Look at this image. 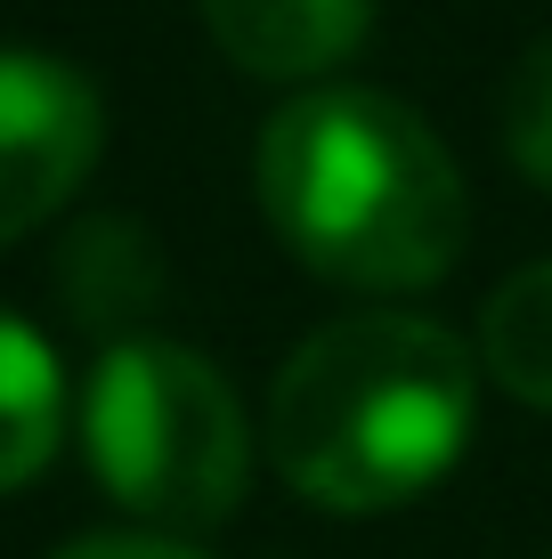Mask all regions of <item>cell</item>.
Listing matches in <instances>:
<instances>
[{"mask_svg":"<svg viewBox=\"0 0 552 559\" xmlns=\"http://www.w3.org/2000/svg\"><path fill=\"white\" fill-rule=\"evenodd\" d=\"M260 211L309 276L423 293L463 260L471 195L439 130L383 90H301L260 130Z\"/></svg>","mask_w":552,"mask_h":559,"instance_id":"6da1fadb","label":"cell"},{"mask_svg":"<svg viewBox=\"0 0 552 559\" xmlns=\"http://www.w3.org/2000/svg\"><path fill=\"white\" fill-rule=\"evenodd\" d=\"M480 357L431 317H333L284 357L269 390V454L317 511H398L471 447Z\"/></svg>","mask_w":552,"mask_h":559,"instance_id":"7a4b0ae2","label":"cell"},{"mask_svg":"<svg viewBox=\"0 0 552 559\" xmlns=\"http://www.w3.org/2000/svg\"><path fill=\"white\" fill-rule=\"evenodd\" d=\"M82 454L114 503L163 535L220 527L252 487V430L227 373L163 333L98 349L82 381Z\"/></svg>","mask_w":552,"mask_h":559,"instance_id":"3957f363","label":"cell"},{"mask_svg":"<svg viewBox=\"0 0 552 559\" xmlns=\"http://www.w3.org/2000/svg\"><path fill=\"white\" fill-rule=\"evenodd\" d=\"M106 106L66 57L0 49V243L57 219L98 170Z\"/></svg>","mask_w":552,"mask_h":559,"instance_id":"277c9868","label":"cell"},{"mask_svg":"<svg viewBox=\"0 0 552 559\" xmlns=\"http://www.w3.org/2000/svg\"><path fill=\"white\" fill-rule=\"evenodd\" d=\"M203 25L244 73L317 82L366 41L374 0H203Z\"/></svg>","mask_w":552,"mask_h":559,"instance_id":"5b68a950","label":"cell"},{"mask_svg":"<svg viewBox=\"0 0 552 559\" xmlns=\"http://www.w3.org/2000/svg\"><path fill=\"white\" fill-rule=\"evenodd\" d=\"M66 438V373L25 317L0 308V495L49 471Z\"/></svg>","mask_w":552,"mask_h":559,"instance_id":"8992f818","label":"cell"},{"mask_svg":"<svg viewBox=\"0 0 552 559\" xmlns=\"http://www.w3.org/2000/svg\"><path fill=\"white\" fill-rule=\"evenodd\" d=\"M480 365L496 390L552 414V260L496 284V300L480 317Z\"/></svg>","mask_w":552,"mask_h":559,"instance_id":"52a82bcc","label":"cell"},{"mask_svg":"<svg viewBox=\"0 0 552 559\" xmlns=\"http://www.w3.org/2000/svg\"><path fill=\"white\" fill-rule=\"evenodd\" d=\"M66 293L82 300V324H122L155 293V243L122 219H90L66 243Z\"/></svg>","mask_w":552,"mask_h":559,"instance_id":"ba28073f","label":"cell"},{"mask_svg":"<svg viewBox=\"0 0 552 559\" xmlns=\"http://www.w3.org/2000/svg\"><path fill=\"white\" fill-rule=\"evenodd\" d=\"M504 154L537 187H552V41H537L504 82Z\"/></svg>","mask_w":552,"mask_h":559,"instance_id":"9c48e42d","label":"cell"},{"mask_svg":"<svg viewBox=\"0 0 552 559\" xmlns=\"http://www.w3.org/2000/svg\"><path fill=\"white\" fill-rule=\"evenodd\" d=\"M57 559H212V551H196L187 535H163V527H114V535H82V544H66Z\"/></svg>","mask_w":552,"mask_h":559,"instance_id":"30bf717a","label":"cell"}]
</instances>
